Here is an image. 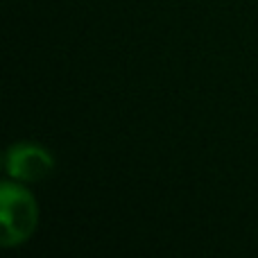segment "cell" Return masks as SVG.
Masks as SVG:
<instances>
[{
  "label": "cell",
  "mask_w": 258,
  "mask_h": 258,
  "mask_svg": "<svg viewBox=\"0 0 258 258\" xmlns=\"http://www.w3.org/2000/svg\"><path fill=\"white\" fill-rule=\"evenodd\" d=\"M0 224H3V247H16L30 240L39 224V206L27 188L5 181L0 188Z\"/></svg>",
  "instance_id": "obj_1"
},
{
  "label": "cell",
  "mask_w": 258,
  "mask_h": 258,
  "mask_svg": "<svg viewBox=\"0 0 258 258\" xmlns=\"http://www.w3.org/2000/svg\"><path fill=\"white\" fill-rule=\"evenodd\" d=\"M7 174L16 181H41L54 168V161L45 147L36 143H16L5 156Z\"/></svg>",
  "instance_id": "obj_2"
}]
</instances>
